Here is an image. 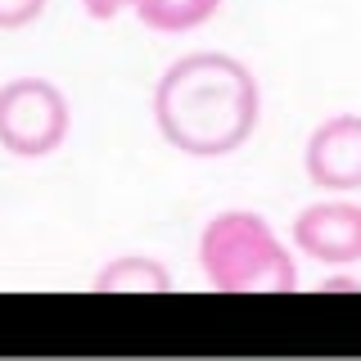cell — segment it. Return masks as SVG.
<instances>
[{"label":"cell","instance_id":"6da1fadb","mask_svg":"<svg viewBox=\"0 0 361 361\" xmlns=\"http://www.w3.org/2000/svg\"><path fill=\"white\" fill-rule=\"evenodd\" d=\"M257 77L231 54H185L158 77L154 122L172 149L190 158H226L257 131Z\"/></svg>","mask_w":361,"mask_h":361},{"label":"cell","instance_id":"7a4b0ae2","mask_svg":"<svg viewBox=\"0 0 361 361\" xmlns=\"http://www.w3.org/2000/svg\"><path fill=\"white\" fill-rule=\"evenodd\" d=\"M199 267L221 293H293L298 271L257 212H217L199 235Z\"/></svg>","mask_w":361,"mask_h":361},{"label":"cell","instance_id":"3957f363","mask_svg":"<svg viewBox=\"0 0 361 361\" xmlns=\"http://www.w3.org/2000/svg\"><path fill=\"white\" fill-rule=\"evenodd\" d=\"M73 109L45 77H14L0 86V149L14 158H45L68 140Z\"/></svg>","mask_w":361,"mask_h":361},{"label":"cell","instance_id":"277c9868","mask_svg":"<svg viewBox=\"0 0 361 361\" xmlns=\"http://www.w3.org/2000/svg\"><path fill=\"white\" fill-rule=\"evenodd\" d=\"M302 167H307L312 185L330 190V195H353V190H361V113L325 118L307 135Z\"/></svg>","mask_w":361,"mask_h":361},{"label":"cell","instance_id":"5b68a950","mask_svg":"<svg viewBox=\"0 0 361 361\" xmlns=\"http://www.w3.org/2000/svg\"><path fill=\"white\" fill-rule=\"evenodd\" d=\"M293 244H298V253H307L325 267L361 262V203L330 199L302 208L293 217Z\"/></svg>","mask_w":361,"mask_h":361},{"label":"cell","instance_id":"8992f818","mask_svg":"<svg viewBox=\"0 0 361 361\" xmlns=\"http://www.w3.org/2000/svg\"><path fill=\"white\" fill-rule=\"evenodd\" d=\"M95 289L99 293H167L172 276L154 257H118L95 276Z\"/></svg>","mask_w":361,"mask_h":361},{"label":"cell","instance_id":"52a82bcc","mask_svg":"<svg viewBox=\"0 0 361 361\" xmlns=\"http://www.w3.org/2000/svg\"><path fill=\"white\" fill-rule=\"evenodd\" d=\"M221 0H135V18L154 32H190L217 14Z\"/></svg>","mask_w":361,"mask_h":361},{"label":"cell","instance_id":"ba28073f","mask_svg":"<svg viewBox=\"0 0 361 361\" xmlns=\"http://www.w3.org/2000/svg\"><path fill=\"white\" fill-rule=\"evenodd\" d=\"M41 9H45V0H0V32H14V27L37 23Z\"/></svg>","mask_w":361,"mask_h":361},{"label":"cell","instance_id":"9c48e42d","mask_svg":"<svg viewBox=\"0 0 361 361\" xmlns=\"http://www.w3.org/2000/svg\"><path fill=\"white\" fill-rule=\"evenodd\" d=\"M131 5H135V0H82V9L90 18H99V23L113 18V14H122V9H131Z\"/></svg>","mask_w":361,"mask_h":361}]
</instances>
